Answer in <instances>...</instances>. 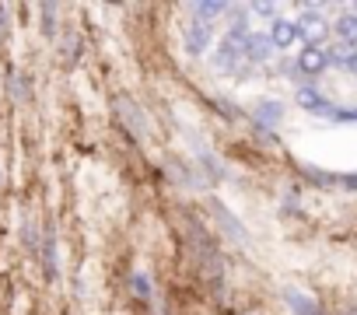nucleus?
<instances>
[{
    "instance_id": "1",
    "label": "nucleus",
    "mask_w": 357,
    "mask_h": 315,
    "mask_svg": "<svg viewBox=\"0 0 357 315\" xmlns=\"http://www.w3.org/2000/svg\"><path fill=\"white\" fill-rule=\"evenodd\" d=\"M186 238H190V249H193L197 266L204 270V277H211V280L225 277V259H221V249H218L214 235H211V231H207L197 217H186Z\"/></svg>"
},
{
    "instance_id": "2",
    "label": "nucleus",
    "mask_w": 357,
    "mask_h": 315,
    "mask_svg": "<svg viewBox=\"0 0 357 315\" xmlns=\"http://www.w3.org/2000/svg\"><path fill=\"white\" fill-rule=\"evenodd\" d=\"M112 105H116V119L126 126V133H130L133 140H144V137L151 133V126H147V119H144V112H140V105H137L133 98L116 95V98H112Z\"/></svg>"
},
{
    "instance_id": "3",
    "label": "nucleus",
    "mask_w": 357,
    "mask_h": 315,
    "mask_svg": "<svg viewBox=\"0 0 357 315\" xmlns=\"http://www.w3.org/2000/svg\"><path fill=\"white\" fill-rule=\"evenodd\" d=\"M294 25H298V39H305V46H319L326 39V32H329L319 4H305V11H301V18Z\"/></svg>"
},
{
    "instance_id": "4",
    "label": "nucleus",
    "mask_w": 357,
    "mask_h": 315,
    "mask_svg": "<svg viewBox=\"0 0 357 315\" xmlns=\"http://www.w3.org/2000/svg\"><path fill=\"white\" fill-rule=\"evenodd\" d=\"M211 39H214V25L204 22V18H193V22L183 29V46H186L190 56H204L207 46H211Z\"/></svg>"
},
{
    "instance_id": "5",
    "label": "nucleus",
    "mask_w": 357,
    "mask_h": 315,
    "mask_svg": "<svg viewBox=\"0 0 357 315\" xmlns=\"http://www.w3.org/2000/svg\"><path fill=\"white\" fill-rule=\"evenodd\" d=\"M294 98H298V105H301L305 112H312V116H322V119H333V116H336V105H333L319 88H312V84H301Z\"/></svg>"
},
{
    "instance_id": "6",
    "label": "nucleus",
    "mask_w": 357,
    "mask_h": 315,
    "mask_svg": "<svg viewBox=\"0 0 357 315\" xmlns=\"http://www.w3.org/2000/svg\"><path fill=\"white\" fill-rule=\"evenodd\" d=\"M238 53H242V63H266L273 53H277V46L266 39V36H249V39H242L238 43Z\"/></svg>"
},
{
    "instance_id": "7",
    "label": "nucleus",
    "mask_w": 357,
    "mask_h": 315,
    "mask_svg": "<svg viewBox=\"0 0 357 315\" xmlns=\"http://www.w3.org/2000/svg\"><path fill=\"white\" fill-rule=\"evenodd\" d=\"M298 74H308V77H315V74H322L326 67H329V56H326V49L322 46H305L301 53H298Z\"/></svg>"
},
{
    "instance_id": "8",
    "label": "nucleus",
    "mask_w": 357,
    "mask_h": 315,
    "mask_svg": "<svg viewBox=\"0 0 357 315\" xmlns=\"http://www.w3.org/2000/svg\"><path fill=\"white\" fill-rule=\"evenodd\" d=\"M266 39H270L277 49H287V46H294V43H298V25H294V22H287V18H273V22H270Z\"/></svg>"
},
{
    "instance_id": "9",
    "label": "nucleus",
    "mask_w": 357,
    "mask_h": 315,
    "mask_svg": "<svg viewBox=\"0 0 357 315\" xmlns=\"http://www.w3.org/2000/svg\"><path fill=\"white\" fill-rule=\"evenodd\" d=\"M211 207H214V214H218V221H221V231L228 235V238H235V242H249V235H245V228L238 224V217L221 203V200H211Z\"/></svg>"
},
{
    "instance_id": "10",
    "label": "nucleus",
    "mask_w": 357,
    "mask_h": 315,
    "mask_svg": "<svg viewBox=\"0 0 357 315\" xmlns=\"http://www.w3.org/2000/svg\"><path fill=\"white\" fill-rule=\"evenodd\" d=\"M252 119H256L259 126L273 130V126L284 119V102H277V98H263V102L252 109Z\"/></svg>"
},
{
    "instance_id": "11",
    "label": "nucleus",
    "mask_w": 357,
    "mask_h": 315,
    "mask_svg": "<svg viewBox=\"0 0 357 315\" xmlns=\"http://www.w3.org/2000/svg\"><path fill=\"white\" fill-rule=\"evenodd\" d=\"M333 32H336V39H340L347 49H357V11L340 15V18L333 22Z\"/></svg>"
},
{
    "instance_id": "12",
    "label": "nucleus",
    "mask_w": 357,
    "mask_h": 315,
    "mask_svg": "<svg viewBox=\"0 0 357 315\" xmlns=\"http://www.w3.org/2000/svg\"><path fill=\"white\" fill-rule=\"evenodd\" d=\"M284 298H287V308H291V315H322V308H319V301L312 298V294H301V291H284Z\"/></svg>"
},
{
    "instance_id": "13",
    "label": "nucleus",
    "mask_w": 357,
    "mask_h": 315,
    "mask_svg": "<svg viewBox=\"0 0 357 315\" xmlns=\"http://www.w3.org/2000/svg\"><path fill=\"white\" fill-rule=\"evenodd\" d=\"M238 63H242L238 43H231V39H221V46H218V53H214V67H218V70H235Z\"/></svg>"
},
{
    "instance_id": "14",
    "label": "nucleus",
    "mask_w": 357,
    "mask_h": 315,
    "mask_svg": "<svg viewBox=\"0 0 357 315\" xmlns=\"http://www.w3.org/2000/svg\"><path fill=\"white\" fill-rule=\"evenodd\" d=\"M43 270H46V280H56V277H60V263H56V235H53V228H50L46 238H43Z\"/></svg>"
},
{
    "instance_id": "15",
    "label": "nucleus",
    "mask_w": 357,
    "mask_h": 315,
    "mask_svg": "<svg viewBox=\"0 0 357 315\" xmlns=\"http://www.w3.org/2000/svg\"><path fill=\"white\" fill-rule=\"evenodd\" d=\"M225 11H231L225 0H207V4H193V18H204V22H211V25H214V18H221Z\"/></svg>"
},
{
    "instance_id": "16",
    "label": "nucleus",
    "mask_w": 357,
    "mask_h": 315,
    "mask_svg": "<svg viewBox=\"0 0 357 315\" xmlns=\"http://www.w3.org/2000/svg\"><path fill=\"white\" fill-rule=\"evenodd\" d=\"M130 291L140 298V301H151V280H147V273H130Z\"/></svg>"
},
{
    "instance_id": "17",
    "label": "nucleus",
    "mask_w": 357,
    "mask_h": 315,
    "mask_svg": "<svg viewBox=\"0 0 357 315\" xmlns=\"http://www.w3.org/2000/svg\"><path fill=\"white\" fill-rule=\"evenodd\" d=\"M43 32H46L50 39L56 36V8H53V4H46V8H43Z\"/></svg>"
},
{
    "instance_id": "18",
    "label": "nucleus",
    "mask_w": 357,
    "mask_h": 315,
    "mask_svg": "<svg viewBox=\"0 0 357 315\" xmlns=\"http://www.w3.org/2000/svg\"><path fill=\"white\" fill-rule=\"evenodd\" d=\"M11 88H15V98H18V102L29 98V77H18V74H15V77H11Z\"/></svg>"
},
{
    "instance_id": "19",
    "label": "nucleus",
    "mask_w": 357,
    "mask_h": 315,
    "mask_svg": "<svg viewBox=\"0 0 357 315\" xmlns=\"http://www.w3.org/2000/svg\"><path fill=\"white\" fill-rule=\"evenodd\" d=\"M343 70H350V74L357 77V49H350V53H347V63H343Z\"/></svg>"
},
{
    "instance_id": "20",
    "label": "nucleus",
    "mask_w": 357,
    "mask_h": 315,
    "mask_svg": "<svg viewBox=\"0 0 357 315\" xmlns=\"http://www.w3.org/2000/svg\"><path fill=\"white\" fill-rule=\"evenodd\" d=\"M252 11H256V15H263V18H273V15H277V8H273V4H256Z\"/></svg>"
},
{
    "instance_id": "21",
    "label": "nucleus",
    "mask_w": 357,
    "mask_h": 315,
    "mask_svg": "<svg viewBox=\"0 0 357 315\" xmlns=\"http://www.w3.org/2000/svg\"><path fill=\"white\" fill-rule=\"evenodd\" d=\"M340 183H343L347 190H357V172H347V176H340Z\"/></svg>"
},
{
    "instance_id": "22",
    "label": "nucleus",
    "mask_w": 357,
    "mask_h": 315,
    "mask_svg": "<svg viewBox=\"0 0 357 315\" xmlns=\"http://www.w3.org/2000/svg\"><path fill=\"white\" fill-rule=\"evenodd\" d=\"M343 315H357V305H350V308H347V312H343Z\"/></svg>"
},
{
    "instance_id": "23",
    "label": "nucleus",
    "mask_w": 357,
    "mask_h": 315,
    "mask_svg": "<svg viewBox=\"0 0 357 315\" xmlns=\"http://www.w3.org/2000/svg\"><path fill=\"white\" fill-rule=\"evenodd\" d=\"M242 315H252V312H242Z\"/></svg>"
}]
</instances>
